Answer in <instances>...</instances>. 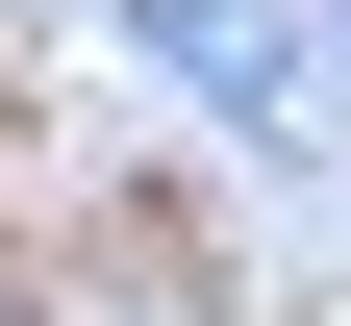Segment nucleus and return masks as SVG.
Returning a JSON list of instances; mask_svg holds the SVG:
<instances>
[{"label":"nucleus","instance_id":"f257e3e1","mask_svg":"<svg viewBox=\"0 0 351 326\" xmlns=\"http://www.w3.org/2000/svg\"><path fill=\"white\" fill-rule=\"evenodd\" d=\"M151 75H201V101H276V25H251V0H151Z\"/></svg>","mask_w":351,"mask_h":326}]
</instances>
